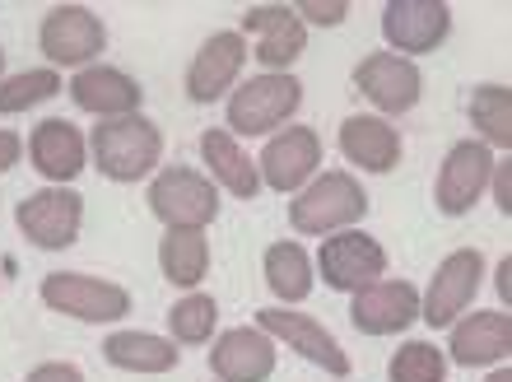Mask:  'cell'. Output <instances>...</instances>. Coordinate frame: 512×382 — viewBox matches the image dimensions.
Returning <instances> with one entry per match:
<instances>
[{
    "label": "cell",
    "instance_id": "31",
    "mask_svg": "<svg viewBox=\"0 0 512 382\" xmlns=\"http://www.w3.org/2000/svg\"><path fill=\"white\" fill-rule=\"evenodd\" d=\"M294 14L303 19V24L336 28V24H345V14H350V0H298Z\"/></svg>",
    "mask_w": 512,
    "mask_h": 382
},
{
    "label": "cell",
    "instance_id": "32",
    "mask_svg": "<svg viewBox=\"0 0 512 382\" xmlns=\"http://www.w3.org/2000/svg\"><path fill=\"white\" fill-rule=\"evenodd\" d=\"M489 187H494V205H499L503 215L512 210V164L508 159H499L494 164V178H489Z\"/></svg>",
    "mask_w": 512,
    "mask_h": 382
},
{
    "label": "cell",
    "instance_id": "4",
    "mask_svg": "<svg viewBox=\"0 0 512 382\" xmlns=\"http://www.w3.org/2000/svg\"><path fill=\"white\" fill-rule=\"evenodd\" d=\"M149 215L168 229H210L219 219V187L196 168H159L149 182Z\"/></svg>",
    "mask_w": 512,
    "mask_h": 382
},
{
    "label": "cell",
    "instance_id": "35",
    "mask_svg": "<svg viewBox=\"0 0 512 382\" xmlns=\"http://www.w3.org/2000/svg\"><path fill=\"white\" fill-rule=\"evenodd\" d=\"M508 275H512V261H508V257H503V261H499V266H494V285H499L503 313H508V299H512V280H508Z\"/></svg>",
    "mask_w": 512,
    "mask_h": 382
},
{
    "label": "cell",
    "instance_id": "12",
    "mask_svg": "<svg viewBox=\"0 0 512 382\" xmlns=\"http://www.w3.org/2000/svg\"><path fill=\"white\" fill-rule=\"evenodd\" d=\"M322 168V136L312 126H284L266 140V150L256 159V173L270 191L280 196H298Z\"/></svg>",
    "mask_w": 512,
    "mask_h": 382
},
{
    "label": "cell",
    "instance_id": "36",
    "mask_svg": "<svg viewBox=\"0 0 512 382\" xmlns=\"http://www.w3.org/2000/svg\"><path fill=\"white\" fill-rule=\"evenodd\" d=\"M485 382H512V373H508V369H503V364H499V369L489 373V378H485Z\"/></svg>",
    "mask_w": 512,
    "mask_h": 382
},
{
    "label": "cell",
    "instance_id": "17",
    "mask_svg": "<svg viewBox=\"0 0 512 382\" xmlns=\"http://www.w3.org/2000/svg\"><path fill=\"white\" fill-rule=\"evenodd\" d=\"M350 322L364 336H401L419 322V289L410 280H387L368 285L354 294L350 303Z\"/></svg>",
    "mask_w": 512,
    "mask_h": 382
},
{
    "label": "cell",
    "instance_id": "18",
    "mask_svg": "<svg viewBox=\"0 0 512 382\" xmlns=\"http://www.w3.org/2000/svg\"><path fill=\"white\" fill-rule=\"evenodd\" d=\"M280 364V345L256 327H229L210 341V373L215 382H266Z\"/></svg>",
    "mask_w": 512,
    "mask_h": 382
},
{
    "label": "cell",
    "instance_id": "24",
    "mask_svg": "<svg viewBox=\"0 0 512 382\" xmlns=\"http://www.w3.org/2000/svg\"><path fill=\"white\" fill-rule=\"evenodd\" d=\"M98 350H103V359H108L112 369L145 373V378L173 373L177 364H182V350H177L168 336H154V331H112Z\"/></svg>",
    "mask_w": 512,
    "mask_h": 382
},
{
    "label": "cell",
    "instance_id": "22",
    "mask_svg": "<svg viewBox=\"0 0 512 382\" xmlns=\"http://www.w3.org/2000/svg\"><path fill=\"white\" fill-rule=\"evenodd\" d=\"M340 154L364 173H391L401 164V136H396V126L387 117L354 112V117L340 122Z\"/></svg>",
    "mask_w": 512,
    "mask_h": 382
},
{
    "label": "cell",
    "instance_id": "19",
    "mask_svg": "<svg viewBox=\"0 0 512 382\" xmlns=\"http://www.w3.org/2000/svg\"><path fill=\"white\" fill-rule=\"evenodd\" d=\"M512 355V317L503 313H471L452 322V336H447V359L461 364V369H499Z\"/></svg>",
    "mask_w": 512,
    "mask_h": 382
},
{
    "label": "cell",
    "instance_id": "27",
    "mask_svg": "<svg viewBox=\"0 0 512 382\" xmlns=\"http://www.w3.org/2000/svg\"><path fill=\"white\" fill-rule=\"evenodd\" d=\"M471 126L480 131L475 140H485L489 150H512V94L508 84H480L466 103Z\"/></svg>",
    "mask_w": 512,
    "mask_h": 382
},
{
    "label": "cell",
    "instance_id": "28",
    "mask_svg": "<svg viewBox=\"0 0 512 382\" xmlns=\"http://www.w3.org/2000/svg\"><path fill=\"white\" fill-rule=\"evenodd\" d=\"M219 331V303L210 294H182V299L168 308V341L182 350V345H210Z\"/></svg>",
    "mask_w": 512,
    "mask_h": 382
},
{
    "label": "cell",
    "instance_id": "5",
    "mask_svg": "<svg viewBox=\"0 0 512 382\" xmlns=\"http://www.w3.org/2000/svg\"><path fill=\"white\" fill-rule=\"evenodd\" d=\"M38 47L52 61V70H89L108 47V28L89 5H56L42 14Z\"/></svg>",
    "mask_w": 512,
    "mask_h": 382
},
{
    "label": "cell",
    "instance_id": "14",
    "mask_svg": "<svg viewBox=\"0 0 512 382\" xmlns=\"http://www.w3.org/2000/svg\"><path fill=\"white\" fill-rule=\"evenodd\" d=\"M243 38L256 42V61L266 75H289L298 56L308 52V24L294 14V5H252L243 14Z\"/></svg>",
    "mask_w": 512,
    "mask_h": 382
},
{
    "label": "cell",
    "instance_id": "10",
    "mask_svg": "<svg viewBox=\"0 0 512 382\" xmlns=\"http://www.w3.org/2000/svg\"><path fill=\"white\" fill-rule=\"evenodd\" d=\"M14 224L24 233L33 247L42 252H61L80 238V224H84V196L75 187H47V191H33L24 201L14 205Z\"/></svg>",
    "mask_w": 512,
    "mask_h": 382
},
{
    "label": "cell",
    "instance_id": "9",
    "mask_svg": "<svg viewBox=\"0 0 512 382\" xmlns=\"http://www.w3.org/2000/svg\"><path fill=\"white\" fill-rule=\"evenodd\" d=\"M494 164H499V159H494V150H489L485 140H457V145L447 150L443 168H438V182H433L438 210H443L447 219L471 215L475 205L485 201Z\"/></svg>",
    "mask_w": 512,
    "mask_h": 382
},
{
    "label": "cell",
    "instance_id": "33",
    "mask_svg": "<svg viewBox=\"0 0 512 382\" xmlns=\"http://www.w3.org/2000/svg\"><path fill=\"white\" fill-rule=\"evenodd\" d=\"M24 382H84V373L75 369V364H61V359H56V364H38Z\"/></svg>",
    "mask_w": 512,
    "mask_h": 382
},
{
    "label": "cell",
    "instance_id": "34",
    "mask_svg": "<svg viewBox=\"0 0 512 382\" xmlns=\"http://www.w3.org/2000/svg\"><path fill=\"white\" fill-rule=\"evenodd\" d=\"M19 154H24V140L14 136L10 126H0V173H10L19 164Z\"/></svg>",
    "mask_w": 512,
    "mask_h": 382
},
{
    "label": "cell",
    "instance_id": "2",
    "mask_svg": "<svg viewBox=\"0 0 512 382\" xmlns=\"http://www.w3.org/2000/svg\"><path fill=\"white\" fill-rule=\"evenodd\" d=\"M368 215V191L354 173H317L308 187L289 201V224L298 238H322V233L354 229Z\"/></svg>",
    "mask_w": 512,
    "mask_h": 382
},
{
    "label": "cell",
    "instance_id": "11",
    "mask_svg": "<svg viewBox=\"0 0 512 382\" xmlns=\"http://www.w3.org/2000/svg\"><path fill=\"white\" fill-rule=\"evenodd\" d=\"M256 331H266L275 345L298 350L308 364H317V369L331 373V378H340V382L350 378V355H345V345H340L317 317L294 313V308H261V313H256Z\"/></svg>",
    "mask_w": 512,
    "mask_h": 382
},
{
    "label": "cell",
    "instance_id": "16",
    "mask_svg": "<svg viewBox=\"0 0 512 382\" xmlns=\"http://www.w3.org/2000/svg\"><path fill=\"white\" fill-rule=\"evenodd\" d=\"M247 56L252 52H247L243 33H233V28L210 33V38L201 42V52L191 56V66H187V98L191 103H219L224 94H233V84L243 75Z\"/></svg>",
    "mask_w": 512,
    "mask_h": 382
},
{
    "label": "cell",
    "instance_id": "37",
    "mask_svg": "<svg viewBox=\"0 0 512 382\" xmlns=\"http://www.w3.org/2000/svg\"><path fill=\"white\" fill-rule=\"evenodd\" d=\"M0 80H5V52H0Z\"/></svg>",
    "mask_w": 512,
    "mask_h": 382
},
{
    "label": "cell",
    "instance_id": "26",
    "mask_svg": "<svg viewBox=\"0 0 512 382\" xmlns=\"http://www.w3.org/2000/svg\"><path fill=\"white\" fill-rule=\"evenodd\" d=\"M261 271H266V285H270V294H275L280 303H303L312 294V285H317L312 257L303 252V243H294V238L270 243Z\"/></svg>",
    "mask_w": 512,
    "mask_h": 382
},
{
    "label": "cell",
    "instance_id": "25",
    "mask_svg": "<svg viewBox=\"0 0 512 382\" xmlns=\"http://www.w3.org/2000/svg\"><path fill=\"white\" fill-rule=\"evenodd\" d=\"M159 271L168 285H177L182 294L201 285L210 275V238L205 229H168L159 243Z\"/></svg>",
    "mask_w": 512,
    "mask_h": 382
},
{
    "label": "cell",
    "instance_id": "30",
    "mask_svg": "<svg viewBox=\"0 0 512 382\" xmlns=\"http://www.w3.org/2000/svg\"><path fill=\"white\" fill-rule=\"evenodd\" d=\"M391 382H447V355L433 341H405L387 364Z\"/></svg>",
    "mask_w": 512,
    "mask_h": 382
},
{
    "label": "cell",
    "instance_id": "20",
    "mask_svg": "<svg viewBox=\"0 0 512 382\" xmlns=\"http://www.w3.org/2000/svg\"><path fill=\"white\" fill-rule=\"evenodd\" d=\"M75 98V108L98 117V122H112V117H135L140 103H145V89L135 75L117 66H89V70H75V80L66 89Z\"/></svg>",
    "mask_w": 512,
    "mask_h": 382
},
{
    "label": "cell",
    "instance_id": "13",
    "mask_svg": "<svg viewBox=\"0 0 512 382\" xmlns=\"http://www.w3.org/2000/svg\"><path fill=\"white\" fill-rule=\"evenodd\" d=\"M452 33L447 0H387L382 5V38L396 56L415 61L424 52H438Z\"/></svg>",
    "mask_w": 512,
    "mask_h": 382
},
{
    "label": "cell",
    "instance_id": "29",
    "mask_svg": "<svg viewBox=\"0 0 512 382\" xmlns=\"http://www.w3.org/2000/svg\"><path fill=\"white\" fill-rule=\"evenodd\" d=\"M66 84L52 66L47 70H19V75H5L0 80V117H19V112H33L38 103H52Z\"/></svg>",
    "mask_w": 512,
    "mask_h": 382
},
{
    "label": "cell",
    "instance_id": "7",
    "mask_svg": "<svg viewBox=\"0 0 512 382\" xmlns=\"http://www.w3.org/2000/svg\"><path fill=\"white\" fill-rule=\"evenodd\" d=\"M317 275L336 294H359V289L378 285L387 275V247L364 229H340L331 238H322V252H317Z\"/></svg>",
    "mask_w": 512,
    "mask_h": 382
},
{
    "label": "cell",
    "instance_id": "1",
    "mask_svg": "<svg viewBox=\"0 0 512 382\" xmlns=\"http://www.w3.org/2000/svg\"><path fill=\"white\" fill-rule=\"evenodd\" d=\"M89 154H94L98 173L108 182H145L163 159V131H159V122H149L145 112L112 117V122L94 126Z\"/></svg>",
    "mask_w": 512,
    "mask_h": 382
},
{
    "label": "cell",
    "instance_id": "8",
    "mask_svg": "<svg viewBox=\"0 0 512 382\" xmlns=\"http://www.w3.org/2000/svg\"><path fill=\"white\" fill-rule=\"evenodd\" d=\"M480 285H485V257H480L475 247H457V252L433 271L429 294H419V322L433 331H447L471 308Z\"/></svg>",
    "mask_w": 512,
    "mask_h": 382
},
{
    "label": "cell",
    "instance_id": "6",
    "mask_svg": "<svg viewBox=\"0 0 512 382\" xmlns=\"http://www.w3.org/2000/svg\"><path fill=\"white\" fill-rule=\"evenodd\" d=\"M42 303L61 317H75V322H122V317H131V289L80 271L42 275Z\"/></svg>",
    "mask_w": 512,
    "mask_h": 382
},
{
    "label": "cell",
    "instance_id": "15",
    "mask_svg": "<svg viewBox=\"0 0 512 382\" xmlns=\"http://www.w3.org/2000/svg\"><path fill=\"white\" fill-rule=\"evenodd\" d=\"M354 89L382 112V117H401L419 103L424 94V75L415 61H405L396 52H373L354 66Z\"/></svg>",
    "mask_w": 512,
    "mask_h": 382
},
{
    "label": "cell",
    "instance_id": "23",
    "mask_svg": "<svg viewBox=\"0 0 512 382\" xmlns=\"http://www.w3.org/2000/svg\"><path fill=\"white\" fill-rule=\"evenodd\" d=\"M201 159H205V168H210V182L224 187L229 196H238V201H252L256 191H261L256 159L224 131V126H210L201 136Z\"/></svg>",
    "mask_w": 512,
    "mask_h": 382
},
{
    "label": "cell",
    "instance_id": "21",
    "mask_svg": "<svg viewBox=\"0 0 512 382\" xmlns=\"http://www.w3.org/2000/svg\"><path fill=\"white\" fill-rule=\"evenodd\" d=\"M28 159L38 168L42 178H52L56 187H66L84 173L89 164V145H84L80 126L66 122V117H47V122L33 126V136H28Z\"/></svg>",
    "mask_w": 512,
    "mask_h": 382
},
{
    "label": "cell",
    "instance_id": "3",
    "mask_svg": "<svg viewBox=\"0 0 512 382\" xmlns=\"http://www.w3.org/2000/svg\"><path fill=\"white\" fill-rule=\"evenodd\" d=\"M303 108V84L298 75H252L229 94V131L233 140L243 136H270L284 131V122H294Z\"/></svg>",
    "mask_w": 512,
    "mask_h": 382
}]
</instances>
